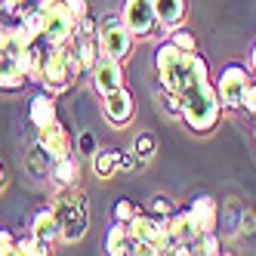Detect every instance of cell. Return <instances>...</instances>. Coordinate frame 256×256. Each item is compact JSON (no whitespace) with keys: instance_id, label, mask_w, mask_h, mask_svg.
Instances as JSON below:
<instances>
[{"instance_id":"14","label":"cell","mask_w":256,"mask_h":256,"mask_svg":"<svg viewBox=\"0 0 256 256\" xmlns=\"http://www.w3.org/2000/svg\"><path fill=\"white\" fill-rule=\"evenodd\" d=\"M59 118V105H56V96H50L46 90H38V93L31 96L28 102V124L34 130H40V126L52 124Z\"/></svg>"},{"instance_id":"6","label":"cell","mask_w":256,"mask_h":256,"mask_svg":"<svg viewBox=\"0 0 256 256\" xmlns=\"http://www.w3.org/2000/svg\"><path fill=\"white\" fill-rule=\"evenodd\" d=\"M34 10L44 16V40L46 44H68L74 38V16L68 12L65 0H34Z\"/></svg>"},{"instance_id":"33","label":"cell","mask_w":256,"mask_h":256,"mask_svg":"<svg viewBox=\"0 0 256 256\" xmlns=\"http://www.w3.org/2000/svg\"><path fill=\"white\" fill-rule=\"evenodd\" d=\"M96 148H99V145H96V136L93 133H80L78 142H74V152H80V154H93Z\"/></svg>"},{"instance_id":"19","label":"cell","mask_w":256,"mask_h":256,"mask_svg":"<svg viewBox=\"0 0 256 256\" xmlns=\"http://www.w3.org/2000/svg\"><path fill=\"white\" fill-rule=\"evenodd\" d=\"M133 247H136V241H133L130 228L114 219V226H108V232H105V253H112V256H130Z\"/></svg>"},{"instance_id":"23","label":"cell","mask_w":256,"mask_h":256,"mask_svg":"<svg viewBox=\"0 0 256 256\" xmlns=\"http://www.w3.org/2000/svg\"><path fill=\"white\" fill-rule=\"evenodd\" d=\"M50 253H52V244L38 241L31 232L16 238V253H12V256H50Z\"/></svg>"},{"instance_id":"24","label":"cell","mask_w":256,"mask_h":256,"mask_svg":"<svg viewBox=\"0 0 256 256\" xmlns=\"http://www.w3.org/2000/svg\"><path fill=\"white\" fill-rule=\"evenodd\" d=\"M34 6V0H0V22L16 25L25 16V10Z\"/></svg>"},{"instance_id":"30","label":"cell","mask_w":256,"mask_h":256,"mask_svg":"<svg viewBox=\"0 0 256 256\" xmlns=\"http://www.w3.org/2000/svg\"><path fill=\"white\" fill-rule=\"evenodd\" d=\"M167 40H173L179 50H188V52H198V38H194V34L188 31V28H173L170 34H167Z\"/></svg>"},{"instance_id":"21","label":"cell","mask_w":256,"mask_h":256,"mask_svg":"<svg viewBox=\"0 0 256 256\" xmlns=\"http://www.w3.org/2000/svg\"><path fill=\"white\" fill-rule=\"evenodd\" d=\"M25 170H28V176H34V179H50V173H52V158L40 148L38 142H34V148L25 154Z\"/></svg>"},{"instance_id":"36","label":"cell","mask_w":256,"mask_h":256,"mask_svg":"<svg viewBox=\"0 0 256 256\" xmlns=\"http://www.w3.org/2000/svg\"><path fill=\"white\" fill-rule=\"evenodd\" d=\"M6 182H10V170H6V164L0 160V192L6 188Z\"/></svg>"},{"instance_id":"10","label":"cell","mask_w":256,"mask_h":256,"mask_svg":"<svg viewBox=\"0 0 256 256\" xmlns=\"http://www.w3.org/2000/svg\"><path fill=\"white\" fill-rule=\"evenodd\" d=\"M90 78H93V90L99 96H108V93H114V90L126 86V74H124V62L112 59V56H102L96 59V65L90 68Z\"/></svg>"},{"instance_id":"3","label":"cell","mask_w":256,"mask_h":256,"mask_svg":"<svg viewBox=\"0 0 256 256\" xmlns=\"http://www.w3.org/2000/svg\"><path fill=\"white\" fill-rule=\"evenodd\" d=\"M50 207L56 213L62 241L65 244L84 241V234L90 228V200L80 192V186H56V194H52Z\"/></svg>"},{"instance_id":"11","label":"cell","mask_w":256,"mask_h":256,"mask_svg":"<svg viewBox=\"0 0 256 256\" xmlns=\"http://www.w3.org/2000/svg\"><path fill=\"white\" fill-rule=\"evenodd\" d=\"M38 145L52 160H59V158L74 152V136H71V130L62 124V118H56L52 124H46V126L38 130Z\"/></svg>"},{"instance_id":"32","label":"cell","mask_w":256,"mask_h":256,"mask_svg":"<svg viewBox=\"0 0 256 256\" xmlns=\"http://www.w3.org/2000/svg\"><path fill=\"white\" fill-rule=\"evenodd\" d=\"M12 253H16V234L6 226H0V256H12Z\"/></svg>"},{"instance_id":"15","label":"cell","mask_w":256,"mask_h":256,"mask_svg":"<svg viewBox=\"0 0 256 256\" xmlns=\"http://www.w3.org/2000/svg\"><path fill=\"white\" fill-rule=\"evenodd\" d=\"M152 4H154V16H158L160 31H167V34L173 28H179L188 16V0H152Z\"/></svg>"},{"instance_id":"37","label":"cell","mask_w":256,"mask_h":256,"mask_svg":"<svg viewBox=\"0 0 256 256\" xmlns=\"http://www.w3.org/2000/svg\"><path fill=\"white\" fill-rule=\"evenodd\" d=\"M250 71H253V78H256V40L250 46Z\"/></svg>"},{"instance_id":"28","label":"cell","mask_w":256,"mask_h":256,"mask_svg":"<svg viewBox=\"0 0 256 256\" xmlns=\"http://www.w3.org/2000/svg\"><path fill=\"white\" fill-rule=\"evenodd\" d=\"M136 213H139V204H136L133 198H126V194H120V198L114 200V207H112V216L118 219V222H124V226L130 222Z\"/></svg>"},{"instance_id":"2","label":"cell","mask_w":256,"mask_h":256,"mask_svg":"<svg viewBox=\"0 0 256 256\" xmlns=\"http://www.w3.org/2000/svg\"><path fill=\"white\" fill-rule=\"evenodd\" d=\"M179 96H182V124H186L192 133L204 136L219 124V118H222V102L216 96L213 78L194 80L192 86L182 90Z\"/></svg>"},{"instance_id":"9","label":"cell","mask_w":256,"mask_h":256,"mask_svg":"<svg viewBox=\"0 0 256 256\" xmlns=\"http://www.w3.org/2000/svg\"><path fill=\"white\" fill-rule=\"evenodd\" d=\"M102 118L114 126V130H124L126 124L136 118V99L126 86L114 90V93L102 96Z\"/></svg>"},{"instance_id":"16","label":"cell","mask_w":256,"mask_h":256,"mask_svg":"<svg viewBox=\"0 0 256 256\" xmlns=\"http://www.w3.org/2000/svg\"><path fill=\"white\" fill-rule=\"evenodd\" d=\"M28 74L22 71V65L16 62V56H0V93L16 96L28 86Z\"/></svg>"},{"instance_id":"17","label":"cell","mask_w":256,"mask_h":256,"mask_svg":"<svg viewBox=\"0 0 256 256\" xmlns=\"http://www.w3.org/2000/svg\"><path fill=\"white\" fill-rule=\"evenodd\" d=\"M164 228H167L179 244H198V226L192 222V216H188V210L186 207H176V213L170 216V219H164ZM198 250V247H194Z\"/></svg>"},{"instance_id":"20","label":"cell","mask_w":256,"mask_h":256,"mask_svg":"<svg viewBox=\"0 0 256 256\" xmlns=\"http://www.w3.org/2000/svg\"><path fill=\"white\" fill-rule=\"evenodd\" d=\"M50 179H52V186H80V160H78V154L71 152V154H65L59 160H52Z\"/></svg>"},{"instance_id":"7","label":"cell","mask_w":256,"mask_h":256,"mask_svg":"<svg viewBox=\"0 0 256 256\" xmlns=\"http://www.w3.org/2000/svg\"><path fill=\"white\" fill-rule=\"evenodd\" d=\"M99 46H102L105 56H112L118 62H126L133 56L136 38H133V31L124 25L120 12L118 16H105V19L99 22Z\"/></svg>"},{"instance_id":"4","label":"cell","mask_w":256,"mask_h":256,"mask_svg":"<svg viewBox=\"0 0 256 256\" xmlns=\"http://www.w3.org/2000/svg\"><path fill=\"white\" fill-rule=\"evenodd\" d=\"M40 90H46L50 96H62L71 86H78L74 74L68 68V44H50L44 52V71H40Z\"/></svg>"},{"instance_id":"13","label":"cell","mask_w":256,"mask_h":256,"mask_svg":"<svg viewBox=\"0 0 256 256\" xmlns=\"http://www.w3.org/2000/svg\"><path fill=\"white\" fill-rule=\"evenodd\" d=\"M186 210L192 216V222L198 226V232H216V226H219V204H216L213 194H194Z\"/></svg>"},{"instance_id":"29","label":"cell","mask_w":256,"mask_h":256,"mask_svg":"<svg viewBox=\"0 0 256 256\" xmlns=\"http://www.w3.org/2000/svg\"><path fill=\"white\" fill-rule=\"evenodd\" d=\"M194 247H198V253H204V256H219V253H222V241H219L216 232H200Z\"/></svg>"},{"instance_id":"22","label":"cell","mask_w":256,"mask_h":256,"mask_svg":"<svg viewBox=\"0 0 256 256\" xmlns=\"http://www.w3.org/2000/svg\"><path fill=\"white\" fill-rule=\"evenodd\" d=\"M90 158H93V173L99 179H112L118 173V148H96Z\"/></svg>"},{"instance_id":"31","label":"cell","mask_w":256,"mask_h":256,"mask_svg":"<svg viewBox=\"0 0 256 256\" xmlns=\"http://www.w3.org/2000/svg\"><path fill=\"white\" fill-rule=\"evenodd\" d=\"M241 112H244V114H250V118L256 120V78L250 80V86H247V93H244V102H241Z\"/></svg>"},{"instance_id":"18","label":"cell","mask_w":256,"mask_h":256,"mask_svg":"<svg viewBox=\"0 0 256 256\" xmlns=\"http://www.w3.org/2000/svg\"><path fill=\"white\" fill-rule=\"evenodd\" d=\"M31 234L44 244H56L59 241V222H56V213L52 207H40L31 213Z\"/></svg>"},{"instance_id":"1","label":"cell","mask_w":256,"mask_h":256,"mask_svg":"<svg viewBox=\"0 0 256 256\" xmlns=\"http://www.w3.org/2000/svg\"><path fill=\"white\" fill-rule=\"evenodd\" d=\"M154 71H158V84L164 90L182 93L186 86H192L194 80L210 78V65L200 52H188L179 50L173 40H164L154 50Z\"/></svg>"},{"instance_id":"27","label":"cell","mask_w":256,"mask_h":256,"mask_svg":"<svg viewBox=\"0 0 256 256\" xmlns=\"http://www.w3.org/2000/svg\"><path fill=\"white\" fill-rule=\"evenodd\" d=\"M145 213H152V216H158V219H170V216L176 213V200L167 198V194H154V198L148 200V207H145Z\"/></svg>"},{"instance_id":"5","label":"cell","mask_w":256,"mask_h":256,"mask_svg":"<svg viewBox=\"0 0 256 256\" xmlns=\"http://www.w3.org/2000/svg\"><path fill=\"white\" fill-rule=\"evenodd\" d=\"M253 80V71L241 62H228L222 71L216 74V96L222 102V112H241V102H244V93Z\"/></svg>"},{"instance_id":"35","label":"cell","mask_w":256,"mask_h":256,"mask_svg":"<svg viewBox=\"0 0 256 256\" xmlns=\"http://www.w3.org/2000/svg\"><path fill=\"white\" fill-rule=\"evenodd\" d=\"M65 6H68V12L74 16V22H80L84 16L90 12V6H86V0H65Z\"/></svg>"},{"instance_id":"12","label":"cell","mask_w":256,"mask_h":256,"mask_svg":"<svg viewBox=\"0 0 256 256\" xmlns=\"http://www.w3.org/2000/svg\"><path fill=\"white\" fill-rule=\"evenodd\" d=\"M126 228H130L133 241H136L139 247H145L148 253H154L158 241L164 238V219H158V216H152V213L139 210V213L130 219V222H126Z\"/></svg>"},{"instance_id":"26","label":"cell","mask_w":256,"mask_h":256,"mask_svg":"<svg viewBox=\"0 0 256 256\" xmlns=\"http://www.w3.org/2000/svg\"><path fill=\"white\" fill-rule=\"evenodd\" d=\"M133 154H136L139 164H148L158 154V136L154 133H139L136 142H133Z\"/></svg>"},{"instance_id":"25","label":"cell","mask_w":256,"mask_h":256,"mask_svg":"<svg viewBox=\"0 0 256 256\" xmlns=\"http://www.w3.org/2000/svg\"><path fill=\"white\" fill-rule=\"evenodd\" d=\"M158 105H160V112L167 114L170 120H182V96H179V93H173V90H164V86H160Z\"/></svg>"},{"instance_id":"34","label":"cell","mask_w":256,"mask_h":256,"mask_svg":"<svg viewBox=\"0 0 256 256\" xmlns=\"http://www.w3.org/2000/svg\"><path fill=\"white\" fill-rule=\"evenodd\" d=\"M136 154L133 152H124V148H118V173H130V170H136Z\"/></svg>"},{"instance_id":"8","label":"cell","mask_w":256,"mask_h":256,"mask_svg":"<svg viewBox=\"0 0 256 256\" xmlns=\"http://www.w3.org/2000/svg\"><path fill=\"white\" fill-rule=\"evenodd\" d=\"M120 19H124L126 28L133 31V38H136V40L152 38V34L160 31L152 0H124V6H120Z\"/></svg>"}]
</instances>
